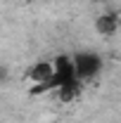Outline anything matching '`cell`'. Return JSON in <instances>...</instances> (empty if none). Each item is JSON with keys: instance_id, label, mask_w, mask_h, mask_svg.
Segmentation results:
<instances>
[{"instance_id": "cell-1", "label": "cell", "mask_w": 121, "mask_h": 123, "mask_svg": "<svg viewBox=\"0 0 121 123\" xmlns=\"http://www.w3.org/2000/svg\"><path fill=\"white\" fill-rule=\"evenodd\" d=\"M52 64H55V74H52L47 90H57L64 102L74 99L76 92H78V85H81V80L76 76V69H74V59L69 55H57L52 59Z\"/></svg>"}, {"instance_id": "cell-2", "label": "cell", "mask_w": 121, "mask_h": 123, "mask_svg": "<svg viewBox=\"0 0 121 123\" xmlns=\"http://www.w3.org/2000/svg\"><path fill=\"white\" fill-rule=\"evenodd\" d=\"M71 59H74V69H76V76H78L81 83H83V80H93V78L102 71V66H105L102 57H100L97 52H93V50L76 52Z\"/></svg>"}, {"instance_id": "cell-3", "label": "cell", "mask_w": 121, "mask_h": 123, "mask_svg": "<svg viewBox=\"0 0 121 123\" xmlns=\"http://www.w3.org/2000/svg\"><path fill=\"white\" fill-rule=\"evenodd\" d=\"M52 74H55V64L52 62H36L29 69V80L36 83V90H47L50 80H52Z\"/></svg>"}, {"instance_id": "cell-4", "label": "cell", "mask_w": 121, "mask_h": 123, "mask_svg": "<svg viewBox=\"0 0 121 123\" xmlns=\"http://www.w3.org/2000/svg\"><path fill=\"white\" fill-rule=\"evenodd\" d=\"M95 29H97V33H100V36H114V33L121 29L119 14H114V12L100 14L97 19H95Z\"/></svg>"}]
</instances>
